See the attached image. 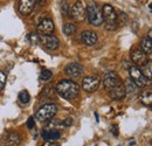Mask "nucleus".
Masks as SVG:
<instances>
[{"label":"nucleus","mask_w":152,"mask_h":146,"mask_svg":"<svg viewBox=\"0 0 152 146\" xmlns=\"http://www.w3.org/2000/svg\"><path fill=\"white\" fill-rule=\"evenodd\" d=\"M103 85L104 89L109 92V96L115 101H121L126 95L122 80L115 72H109L104 75Z\"/></svg>","instance_id":"1"},{"label":"nucleus","mask_w":152,"mask_h":146,"mask_svg":"<svg viewBox=\"0 0 152 146\" xmlns=\"http://www.w3.org/2000/svg\"><path fill=\"white\" fill-rule=\"evenodd\" d=\"M56 92L67 101H74L80 95V85L72 80H62L57 83Z\"/></svg>","instance_id":"2"},{"label":"nucleus","mask_w":152,"mask_h":146,"mask_svg":"<svg viewBox=\"0 0 152 146\" xmlns=\"http://www.w3.org/2000/svg\"><path fill=\"white\" fill-rule=\"evenodd\" d=\"M102 17H103V23L107 31H116L118 28L117 13L111 5L105 4L102 7Z\"/></svg>","instance_id":"3"},{"label":"nucleus","mask_w":152,"mask_h":146,"mask_svg":"<svg viewBox=\"0 0 152 146\" xmlns=\"http://www.w3.org/2000/svg\"><path fill=\"white\" fill-rule=\"evenodd\" d=\"M86 18L88 22L95 27H98L103 23V17H102V9L95 1H90L86 7Z\"/></svg>","instance_id":"4"},{"label":"nucleus","mask_w":152,"mask_h":146,"mask_svg":"<svg viewBox=\"0 0 152 146\" xmlns=\"http://www.w3.org/2000/svg\"><path fill=\"white\" fill-rule=\"evenodd\" d=\"M57 112V107L54 103H46L37 111L35 117L39 122H47L52 119Z\"/></svg>","instance_id":"5"},{"label":"nucleus","mask_w":152,"mask_h":146,"mask_svg":"<svg viewBox=\"0 0 152 146\" xmlns=\"http://www.w3.org/2000/svg\"><path fill=\"white\" fill-rule=\"evenodd\" d=\"M129 73H130V78L132 80V82L136 84L137 88H145L146 85H149V78L143 74V72L138 67L131 66L129 68Z\"/></svg>","instance_id":"6"},{"label":"nucleus","mask_w":152,"mask_h":146,"mask_svg":"<svg viewBox=\"0 0 152 146\" xmlns=\"http://www.w3.org/2000/svg\"><path fill=\"white\" fill-rule=\"evenodd\" d=\"M101 77L97 75H88L82 81V89L87 92L96 91L99 88Z\"/></svg>","instance_id":"7"},{"label":"nucleus","mask_w":152,"mask_h":146,"mask_svg":"<svg viewBox=\"0 0 152 146\" xmlns=\"http://www.w3.org/2000/svg\"><path fill=\"white\" fill-rule=\"evenodd\" d=\"M69 14L75 19L77 22H83L86 19V7L81 0H77L75 4L70 7Z\"/></svg>","instance_id":"8"},{"label":"nucleus","mask_w":152,"mask_h":146,"mask_svg":"<svg viewBox=\"0 0 152 146\" xmlns=\"http://www.w3.org/2000/svg\"><path fill=\"white\" fill-rule=\"evenodd\" d=\"M130 56H131V60L133 61V63L139 66V67H143L149 62L148 54H145L140 48H137V47H133L131 49Z\"/></svg>","instance_id":"9"},{"label":"nucleus","mask_w":152,"mask_h":146,"mask_svg":"<svg viewBox=\"0 0 152 146\" xmlns=\"http://www.w3.org/2000/svg\"><path fill=\"white\" fill-rule=\"evenodd\" d=\"M64 73L67 76L72 77V78H78L81 77L83 73H84V68L83 66H81L80 63H76V62H73V63H69L66 69H64Z\"/></svg>","instance_id":"10"},{"label":"nucleus","mask_w":152,"mask_h":146,"mask_svg":"<svg viewBox=\"0 0 152 146\" xmlns=\"http://www.w3.org/2000/svg\"><path fill=\"white\" fill-rule=\"evenodd\" d=\"M55 29L54 22L53 20L49 18H45L40 21V23L38 25V32L41 33L42 35H50Z\"/></svg>","instance_id":"11"},{"label":"nucleus","mask_w":152,"mask_h":146,"mask_svg":"<svg viewBox=\"0 0 152 146\" xmlns=\"http://www.w3.org/2000/svg\"><path fill=\"white\" fill-rule=\"evenodd\" d=\"M40 43H42V46L49 50H55L60 46L58 39L56 36H53L52 34L50 35H43L40 39Z\"/></svg>","instance_id":"12"},{"label":"nucleus","mask_w":152,"mask_h":146,"mask_svg":"<svg viewBox=\"0 0 152 146\" xmlns=\"http://www.w3.org/2000/svg\"><path fill=\"white\" fill-rule=\"evenodd\" d=\"M37 6V0H19V12L22 15L31 14Z\"/></svg>","instance_id":"13"},{"label":"nucleus","mask_w":152,"mask_h":146,"mask_svg":"<svg viewBox=\"0 0 152 146\" xmlns=\"http://www.w3.org/2000/svg\"><path fill=\"white\" fill-rule=\"evenodd\" d=\"M97 39L98 35L97 33H95L94 31H84L82 34H81V40L84 45L87 46H93L97 42Z\"/></svg>","instance_id":"14"},{"label":"nucleus","mask_w":152,"mask_h":146,"mask_svg":"<svg viewBox=\"0 0 152 146\" xmlns=\"http://www.w3.org/2000/svg\"><path fill=\"white\" fill-rule=\"evenodd\" d=\"M5 142H6V145L7 146H19L21 143V137L18 132L15 131H11L6 134V138H5Z\"/></svg>","instance_id":"15"},{"label":"nucleus","mask_w":152,"mask_h":146,"mask_svg":"<svg viewBox=\"0 0 152 146\" xmlns=\"http://www.w3.org/2000/svg\"><path fill=\"white\" fill-rule=\"evenodd\" d=\"M61 133L57 130H43L42 131V138L45 140H57L60 139Z\"/></svg>","instance_id":"16"},{"label":"nucleus","mask_w":152,"mask_h":146,"mask_svg":"<svg viewBox=\"0 0 152 146\" xmlns=\"http://www.w3.org/2000/svg\"><path fill=\"white\" fill-rule=\"evenodd\" d=\"M140 49L145 53V54L150 55L152 53V39L150 37H143L142 42H140Z\"/></svg>","instance_id":"17"},{"label":"nucleus","mask_w":152,"mask_h":146,"mask_svg":"<svg viewBox=\"0 0 152 146\" xmlns=\"http://www.w3.org/2000/svg\"><path fill=\"white\" fill-rule=\"evenodd\" d=\"M77 31V27H76L75 23L73 22H67L64 26H63V33L67 35V36H72L74 35Z\"/></svg>","instance_id":"18"},{"label":"nucleus","mask_w":152,"mask_h":146,"mask_svg":"<svg viewBox=\"0 0 152 146\" xmlns=\"http://www.w3.org/2000/svg\"><path fill=\"white\" fill-rule=\"evenodd\" d=\"M123 85H124V89H125L126 93H133V92H136V90H137V87H136V84L132 82L131 78H126L124 81V84Z\"/></svg>","instance_id":"19"},{"label":"nucleus","mask_w":152,"mask_h":146,"mask_svg":"<svg viewBox=\"0 0 152 146\" xmlns=\"http://www.w3.org/2000/svg\"><path fill=\"white\" fill-rule=\"evenodd\" d=\"M128 21H129V17H128L126 13L119 12V13L117 14V23H118V26L124 27V26L128 23Z\"/></svg>","instance_id":"20"},{"label":"nucleus","mask_w":152,"mask_h":146,"mask_svg":"<svg viewBox=\"0 0 152 146\" xmlns=\"http://www.w3.org/2000/svg\"><path fill=\"white\" fill-rule=\"evenodd\" d=\"M139 98H140V101H142L143 104H145V105H151V103H152L151 92H143Z\"/></svg>","instance_id":"21"},{"label":"nucleus","mask_w":152,"mask_h":146,"mask_svg":"<svg viewBox=\"0 0 152 146\" xmlns=\"http://www.w3.org/2000/svg\"><path fill=\"white\" fill-rule=\"evenodd\" d=\"M52 77H53V73H52L49 69H43V70L41 72V75H40V80L43 81V82L49 81Z\"/></svg>","instance_id":"22"},{"label":"nucleus","mask_w":152,"mask_h":146,"mask_svg":"<svg viewBox=\"0 0 152 146\" xmlns=\"http://www.w3.org/2000/svg\"><path fill=\"white\" fill-rule=\"evenodd\" d=\"M19 101L21 103H23V104H27L29 101H31V96H29V93L28 91H26V90H22V91L19 93Z\"/></svg>","instance_id":"23"},{"label":"nucleus","mask_w":152,"mask_h":146,"mask_svg":"<svg viewBox=\"0 0 152 146\" xmlns=\"http://www.w3.org/2000/svg\"><path fill=\"white\" fill-rule=\"evenodd\" d=\"M144 67V75L149 78V80H151L152 78V66H151V62H148L145 66H143Z\"/></svg>","instance_id":"24"},{"label":"nucleus","mask_w":152,"mask_h":146,"mask_svg":"<svg viewBox=\"0 0 152 146\" xmlns=\"http://www.w3.org/2000/svg\"><path fill=\"white\" fill-rule=\"evenodd\" d=\"M40 35H39L38 33H31L29 35H28V40L31 41V43L32 45H39L40 43Z\"/></svg>","instance_id":"25"},{"label":"nucleus","mask_w":152,"mask_h":146,"mask_svg":"<svg viewBox=\"0 0 152 146\" xmlns=\"http://www.w3.org/2000/svg\"><path fill=\"white\" fill-rule=\"evenodd\" d=\"M69 9H70V7H69L68 1L67 0H63L62 1V5H61V13L63 15H68L69 14Z\"/></svg>","instance_id":"26"},{"label":"nucleus","mask_w":152,"mask_h":146,"mask_svg":"<svg viewBox=\"0 0 152 146\" xmlns=\"http://www.w3.org/2000/svg\"><path fill=\"white\" fill-rule=\"evenodd\" d=\"M6 80H7V76L6 74L4 73L2 70H0V91L5 88V84H6Z\"/></svg>","instance_id":"27"},{"label":"nucleus","mask_w":152,"mask_h":146,"mask_svg":"<svg viewBox=\"0 0 152 146\" xmlns=\"http://www.w3.org/2000/svg\"><path fill=\"white\" fill-rule=\"evenodd\" d=\"M42 95H43L45 97H52V96L54 95V88H52V87H46V88L43 89V91H42Z\"/></svg>","instance_id":"28"},{"label":"nucleus","mask_w":152,"mask_h":146,"mask_svg":"<svg viewBox=\"0 0 152 146\" xmlns=\"http://www.w3.org/2000/svg\"><path fill=\"white\" fill-rule=\"evenodd\" d=\"M27 126L29 130H32V128H34V118L33 117H29L28 118V122H27Z\"/></svg>","instance_id":"29"},{"label":"nucleus","mask_w":152,"mask_h":146,"mask_svg":"<svg viewBox=\"0 0 152 146\" xmlns=\"http://www.w3.org/2000/svg\"><path fill=\"white\" fill-rule=\"evenodd\" d=\"M42 146H60L57 143L55 142H52V140H48V142H46V143H43Z\"/></svg>","instance_id":"30"},{"label":"nucleus","mask_w":152,"mask_h":146,"mask_svg":"<svg viewBox=\"0 0 152 146\" xmlns=\"http://www.w3.org/2000/svg\"><path fill=\"white\" fill-rule=\"evenodd\" d=\"M72 124H73V119H72V118H67V119L63 122V125H64V126H70Z\"/></svg>","instance_id":"31"},{"label":"nucleus","mask_w":152,"mask_h":146,"mask_svg":"<svg viewBox=\"0 0 152 146\" xmlns=\"http://www.w3.org/2000/svg\"><path fill=\"white\" fill-rule=\"evenodd\" d=\"M117 126H113V133H114V136H118V132H117Z\"/></svg>","instance_id":"32"},{"label":"nucleus","mask_w":152,"mask_h":146,"mask_svg":"<svg viewBox=\"0 0 152 146\" xmlns=\"http://www.w3.org/2000/svg\"><path fill=\"white\" fill-rule=\"evenodd\" d=\"M148 37H150V39H152V31H151V29L149 31V36H148Z\"/></svg>","instance_id":"33"}]
</instances>
